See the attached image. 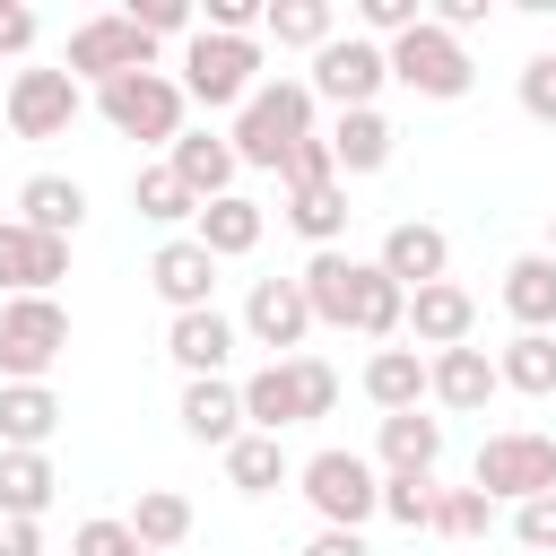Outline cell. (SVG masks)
Instances as JSON below:
<instances>
[{"label": "cell", "instance_id": "cell-1", "mask_svg": "<svg viewBox=\"0 0 556 556\" xmlns=\"http://www.w3.org/2000/svg\"><path fill=\"white\" fill-rule=\"evenodd\" d=\"M295 278H304L313 321H330V330H365V339H400V330H408V287H400V278H382V261L313 252Z\"/></svg>", "mask_w": 556, "mask_h": 556}, {"label": "cell", "instance_id": "cell-2", "mask_svg": "<svg viewBox=\"0 0 556 556\" xmlns=\"http://www.w3.org/2000/svg\"><path fill=\"white\" fill-rule=\"evenodd\" d=\"M339 408V374L321 356H269L261 374H243V426L252 434H287Z\"/></svg>", "mask_w": 556, "mask_h": 556}, {"label": "cell", "instance_id": "cell-3", "mask_svg": "<svg viewBox=\"0 0 556 556\" xmlns=\"http://www.w3.org/2000/svg\"><path fill=\"white\" fill-rule=\"evenodd\" d=\"M313 104H321V96H313L304 78H261V87H252V104H243V113H235V130H226V139H235V156H243V165H261V174H278V165H287V148H295V139H313Z\"/></svg>", "mask_w": 556, "mask_h": 556}, {"label": "cell", "instance_id": "cell-4", "mask_svg": "<svg viewBox=\"0 0 556 556\" xmlns=\"http://www.w3.org/2000/svg\"><path fill=\"white\" fill-rule=\"evenodd\" d=\"M469 486H478L486 504L556 495V434H539V426H504V434H486L478 460H469Z\"/></svg>", "mask_w": 556, "mask_h": 556}, {"label": "cell", "instance_id": "cell-5", "mask_svg": "<svg viewBox=\"0 0 556 556\" xmlns=\"http://www.w3.org/2000/svg\"><path fill=\"white\" fill-rule=\"evenodd\" d=\"M252 87H261V43H252V35H208V26H200V35L182 43V96H191V104L243 113Z\"/></svg>", "mask_w": 556, "mask_h": 556}, {"label": "cell", "instance_id": "cell-6", "mask_svg": "<svg viewBox=\"0 0 556 556\" xmlns=\"http://www.w3.org/2000/svg\"><path fill=\"white\" fill-rule=\"evenodd\" d=\"M295 486H304V504L321 513V530H365L374 513H382V469L365 460V452H313L304 469H295Z\"/></svg>", "mask_w": 556, "mask_h": 556}, {"label": "cell", "instance_id": "cell-7", "mask_svg": "<svg viewBox=\"0 0 556 556\" xmlns=\"http://www.w3.org/2000/svg\"><path fill=\"white\" fill-rule=\"evenodd\" d=\"M61 70H70V78L113 87V78H130V70H156V35H148V26H130V9L78 17V26H70V43H61Z\"/></svg>", "mask_w": 556, "mask_h": 556}, {"label": "cell", "instance_id": "cell-8", "mask_svg": "<svg viewBox=\"0 0 556 556\" xmlns=\"http://www.w3.org/2000/svg\"><path fill=\"white\" fill-rule=\"evenodd\" d=\"M182 78H165V70H130V78H113V87H96V113L122 130V139H148V148H174L182 139Z\"/></svg>", "mask_w": 556, "mask_h": 556}, {"label": "cell", "instance_id": "cell-9", "mask_svg": "<svg viewBox=\"0 0 556 556\" xmlns=\"http://www.w3.org/2000/svg\"><path fill=\"white\" fill-rule=\"evenodd\" d=\"M70 348V313L61 295H9L0 304V374L9 382H43Z\"/></svg>", "mask_w": 556, "mask_h": 556}, {"label": "cell", "instance_id": "cell-10", "mask_svg": "<svg viewBox=\"0 0 556 556\" xmlns=\"http://www.w3.org/2000/svg\"><path fill=\"white\" fill-rule=\"evenodd\" d=\"M382 52H391V78H400L408 96H426V104H460L469 78H478V70H469V43L443 35L434 17H426L417 35H400V43H382Z\"/></svg>", "mask_w": 556, "mask_h": 556}, {"label": "cell", "instance_id": "cell-11", "mask_svg": "<svg viewBox=\"0 0 556 556\" xmlns=\"http://www.w3.org/2000/svg\"><path fill=\"white\" fill-rule=\"evenodd\" d=\"M304 87H313L321 104H339V113H374V96L391 87V52H382L374 35H330V43L313 52Z\"/></svg>", "mask_w": 556, "mask_h": 556}, {"label": "cell", "instance_id": "cell-12", "mask_svg": "<svg viewBox=\"0 0 556 556\" xmlns=\"http://www.w3.org/2000/svg\"><path fill=\"white\" fill-rule=\"evenodd\" d=\"M78 104H87L78 78L52 61V70H9V104H0V113H9L17 139H61V130L78 122Z\"/></svg>", "mask_w": 556, "mask_h": 556}, {"label": "cell", "instance_id": "cell-13", "mask_svg": "<svg viewBox=\"0 0 556 556\" xmlns=\"http://www.w3.org/2000/svg\"><path fill=\"white\" fill-rule=\"evenodd\" d=\"M304 330H313L304 278H252V295H243V339L269 348V356H304Z\"/></svg>", "mask_w": 556, "mask_h": 556}, {"label": "cell", "instance_id": "cell-14", "mask_svg": "<svg viewBox=\"0 0 556 556\" xmlns=\"http://www.w3.org/2000/svg\"><path fill=\"white\" fill-rule=\"evenodd\" d=\"M61 278H70V243L0 217V304H9V295H52Z\"/></svg>", "mask_w": 556, "mask_h": 556}, {"label": "cell", "instance_id": "cell-15", "mask_svg": "<svg viewBox=\"0 0 556 556\" xmlns=\"http://www.w3.org/2000/svg\"><path fill=\"white\" fill-rule=\"evenodd\" d=\"M148 287L165 295V313H208V295H217V261H208L191 235H165V243L148 252Z\"/></svg>", "mask_w": 556, "mask_h": 556}, {"label": "cell", "instance_id": "cell-16", "mask_svg": "<svg viewBox=\"0 0 556 556\" xmlns=\"http://www.w3.org/2000/svg\"><path fill=\"white\" fill-rule=\"evenodd\" d=\"M469 330H478V295H469V287L434 278V287L408 295V330H400L408 348H434V356H443V348H469Z\"/></svg>", "mask_w": 556, "mask_h": 556}, {"label": "cell", "instance_id": "cell-17", "mask_svg": "<svg viewBox=\"0 0 556 556\" xmlns=\"http://www.w3.org/2000/svg\"><path fill=\"white\" fill-rule=\"evenodd\" d=\"M243 348V330L208 304V313H174L165 321V356L182 365V382H208V374H226V356Z\"/></svg>", "mask_w": 556, "mask_h": 556}, {"label": "cell", "instance_id": "cell-18", "mask_svg": "<svg viewBox=\"0 0 556 556\" xmlns=\"http://www.w3.org/2000/svg\"><path fill=\"white\" fill-rule=\"evenodd\" d=\"M165 165L182 174V191L208 208V200H226L235 191V174H243V156H235V139L226 130H182L174 148H165Z\"/></svg>", "mask_w": 556, "mask_h": 556}, {"label": "cell", "instance_id": "cell-19", "mask_svg": "<svg viewBox=\"0 0 556 556\" xmlns=\"http://www.w3.org/2000/svg\"><path fill=\"white\" fill-rule=\"evenodd\" d=\"M374 261H382V278H400V287L417 295V287H434V278L452 269V235H443V226H426V217H400V226L382 235V252H374Z\"/></svg>", "mask_w": 556, "mask_h": 556}, {"label": "cell", "instance_id": "cell-20", "mask_svg": "<svg viewBox=\"0 0 556 556\" xmlns=\"http://www.w3.org/2000/svg\"><path fill=\"white\" fill-rule=\"evenodd\" d=\"M504 391V374H495V356L469 339V348H443V356H426V400H443V408H486Z\"/></svg>", "mask_w": 556, "mask_h": 556}, {"label": "cell", "instance_id": "cell-21", "mask_svg": "<svg viewBox=\"0 0 556 556\" xmlns=\"http://www.w3.org/2000/svg\"><path fill=\"white\" fill-rule=\"evenodd\" d=\"M182 434L191 443H208V452H226V443H243L252 426H243V382H226V374H208V382H182Z\"/></svg>", "mask_w": 556, "mask_h": 556}, {"label": "cell", "instance_id": "cell-22", "mask_svg": "<svg viewBox=\"0 0 556 556\" xmlns=\"http://www.w3.org/2000/svg\"><path fill=\"white\" fill-rule=\"evenodd\" d=\"M17 226L70 243V235L87 226V182H78V174H26V182H17Z\"/></svg>", "mask_w": 556, "mask_h": 556}, {"label": "cell", "instance_id": "cell-23", "mask_svg": "<svg viewBox=\"0 0 556 556\" xmlns=\"http://www.w3.org/2000/svg\"><path fill=\"white\" fill-rule=\"evenodd\" d=\"M61 434V391L52 382H0V452H43Z\"/></svg>", "mask_w": 556, "mask_h": 556}, {"label": "cell", "instance_id": "cell-24", "mask_svg": "<svg viewBox=\"0 0 556 556\" xmlns=\"http://www.w3.org/2000/svg\"><path fill=\"white\" fill-rule=\"evenodd\" d=\"M261 200H243V191H226V200H208L200 217H191V243L208 252V261H243L252 243H261Z\"/></svg>", "mask_w": 556, "mask_h": 556}, {"label": "cell", "instance_id": "cell-25", "mask_svg": "<svg viewBox=\"0 0 556 556\" xmlns=\"http://www.w3.org/2000/svg\"><path fill=\"white\" fill-rule=\"evenodd\" d=\"M365 400L382 417H408L426 400V348H374L365 356Z\"/></svg>", "mask_w": 556, "mask_h": 556}, {"label": "cell", "instance_id": "cell-26", "mask_svg": "<svg viewBox=\"0 0 556 556\" xmlns=\"http://www.w3.org/2000/svg\"><path fill=\"white\" fill-rule=\"evenodd\" d=\"M443 460V417H382V478H434Z\"/></svg>", "mask_w": 556, "mask_h": 556}, {"label": "cell", "instance_id": "cell-27", "mask_svg": "<svg viewBox=\"0 0 556 556\" xmlns=\"http://www.w3.org/2000/svg\"><path fill=\"white\" fill-rule=\"evenodd\" d=\"M504 313H513L521 330H556V261H547V252L504 261Z\"/></svg>", "mask_w": 556, "mask_h": 556}, {"label": "cell", "instance_id": "cell-28", "mask_svg": "<svg viewBox=\"0 0 556 556\" xmlns=\"http://www.w3.org/2000/svg\"><path fill=\"white\" fill-rule=\"evenodd\" d=\"M391 139H400V130L382 122V104H374V113H339V122H330L339 182H348V174H382V165H391Z\"/></svg>", "mask_w": 556, "mask_h": 556}, {"label": "cell", "instance_id": "cell-29", "mask_svg": "<svg viewBox=\"0 0 556 556\" xmlns=\"http://www.w3.org/2000/svg\"><path fill=\"white\" fill-rule=\"evenodd\" d=\"M287 226L313 252H339V235H348V182H295L287 191Z\"/></svg>", "mask_w": 556, "mask_h": 556}, {"label": "cell", "instance_id": "cell-30", "mask_svg": "<svg viewBox=\"0 0 556 556\" xmlns=\"http://www.w3.org/2000/svg\"><path fill=\"white\" fill-rule=\"evenodd\" d=\"M495 374L521 400H556V330H513L504 356H495Z\"/></svg>", "mask_w": 556, "mask_h": 556}, {"label": "cell", "instance_id": "cell-31", "mask_svg": "<svg viewBox=\"0 0 556 556\" xmlns=\"http://www.w3.org/2000/svg\"><path fill=\"white\" fill-rule=\"evenodd\" d=\"M287 478H295V460H287L278 434H243V443H226V486H235V495H278Z\"/></svg>", "mask_w": 556, "mask_h": 556}, {"label": "cell", "instance_id": "cell-32", "mask_svg": "<svg viewBox=\"0 0 556 556\" xmlns=\"http://www.w3.org/2000/svg\"><path fill=\"white\" fill-rule=\"evenodd\" d=\"M52 460L43 452H0V521H43V504H52Z\"/></svg>", "mask_w": 556, "mask_h": 556}, {"label": "cell", "instance_id": "cell-33", "mask_svg": "<svg viewBox=\"0 0 556 556\" xmlns=\"http://www.w3.org/2000/svg\"><path fill=\"white\" fill-rule=\"evenodd\" d=\"M122 521H130V539H139L148 556H165V547H182V539H191V504H182L174 486H139V504H130Z\"/></svg>", "mask_w": 556, "mask_h": 556}, {"label": "cell", "instance_id": "cell-34", "mask_svg": "<svg viewBox=\"0 0 556 556\" xmlns=\"http://www.w3.org/2000/svg\"><path fill=\"white\" fill-rule=\"evenodd\" d=\"M261 35H269V43H287V52H321V43L339 35V9H330V0H269Z\"/></svg>", "mask_w": 556, "mask_h": 556}, {"label": "cell", "instance_id": "cell-35", "mask_svg": "<svg viewBox=\"0 0 556 556\" xmlns=\"http://www.w3.org/2000/svg\"><path fill=\"white\" fill-rule=\"evenodd\" d=\"M130 208H139V217H148V226H191V217H200V200H191V191H182V174H174V165H165V156H156V165H139V174H130Z\"/></svg>", "mask_w": 556, "mask_h": 556}, {"label": "cell", "instance_id": "cell-36", "mask_svg": "<svg viewBox=\"0 0 556 556\" xmlns=\"http://www.w3.org/2000/svg\"><path fill=\"white\" fill-rule=\"evenodd\" d=\"M434 504H443L434 478H382V521H400V530H434Z\"/></svg>", "mask_w": 556, "mask_h": 556}, {"label": "cell", "instance_id": "cell-37", "mask_svg": "<svg viewBox=\"0 0 556 556\" xmlns=\"http://www.w3.org/2000/svg\"><path fill=\"white\" fill-rule=\"evenodd\" d=\"M495 530V504L478 495V486H443V504H434V539H486Z\"/></svg>", "mask_w": 556, "mask_h": 556}, {"label": "cell", "instance_id": "cell-38", "mask_svg": "<svg viewBox=\"0 0 556 556\" xmlns=\"http://www.w3.org/2000/svg\"><path fill=\"white\" fill-rule=\"evenodd\" d=\"M356 26H365L374 43H400V35L426 26V9H417V0H356Z\"/></svg>", "mask_w": 556, "mask_h": 556}, {"label": "cell", "instance_id": "cell-39", "mask_svg": "<svg viewBox=\"0 0 556 556\" xmlns=\"http://www.w3.org/2000/svg\"><path fill=\"white\" fill-rule=\"evenodd\" d=\"M278 182L295 191V182H339V156H330V130H313V139H295L287 148V165H278Z\"/></svg>", "mask_w": 556, "mask_h": 556}, {"label": "cell", "instance_id": "cell-40", "mask_svg": "<svg viewBox=\"0 0 556 556\" xmlns=\"http://www.w3.org/2000/svg\"><path fill=\"white\" fill-rule=\"evenodd\" d=\"M70 556H139V539H130V521L96 513V521H78V530H70Z\"/></svg>", "mask_w": 556, "mask_h": 556}, {"label": "cell", "instance_id": "cell-41", "mask_svg": "<svg viewBox=\"0 0 556 556\" xmlns=\"http://www.w3.org/2000/svg\"><path fill=\"white\" fill-rule=\"evenodd\" d=\"M521 113L556 130V52H530L521 61Z\"/></svg>", "mask_w": 556, "mask_h": 556}, {"label": "cell", "instance_id": "cell-42", "mask_svg": "<svg viewBox=\"0 0 556 556\" xmlns=\"http://www.w3.org/2000/svg\"><path fill=\"white\" fill-rule=\"evenodd\" d=\"M513 539H521V547H539V556H556V495L513 504Z\"/></svg>", "mask_w": 556, "mask_h": 556}, {"label": "cell", "instance_id": "cell-43", "mask_svg": "<svg viewBox=\"0 0 556 556\" xmlns=\"http://www.w3.org/2000/svg\"><path fill=\"white\" fill-rule=\"evenodd\" d=\"M261 17H269V0H208V9H200L208 35H252Z\"/></svg>", "mask_w": 556, "mask_h": 556}, {"label": "cell", "instance_id": "cell-44", "mask_svg": "<svg viewBox=\"0 0 556 556\" xmlns=\"http://www.w3.org/2000/svg\"><path fill=\"white\" fill-rule=\"evenodd\" d=\"M17 52H35V9L0 0V61H17Z\"/></svg>", "mask_w": 556, "mask_h": 556}, {"label": "cell", "instance_id": "cell-45", "mask_svg": "<svg viewBox=\"0 0 556 556\" xmlns=\"http://www.w3.org/2000/svg\"><path fill=\"white\" fill-rule=\"evenodd\" d=\"M426 17H434L443 35H478V26L495 17V9H486V0H443V9H426Z\"/></svg>", "mask_w": 556, "mask_h": 556}, {"label": "cell", "instance_id": "cell-46", "mask_svg": "<svg viewBox=\"0 0 556 556\" xmlns=\"http://www.w3.org/2000/svg\"><path fill=\"white\" fill-rule=\"evenodd\" d=\"M304 556H374V547H365V530H313Z\"/></svg>", "mask_w": 556, "mask_h": 556}, {"label": "cell", "instance_id": "cell-47", "mask_svg": "<svg viewBox=\"0 0 556 556\" xmlns=\"http://www.w3.org/2000/svg\"><path fill=\"white\" fill-rule=\"evenodd\" d=\"M0 556H43V530L35 521H0Z\"/></svg>", "mask_w": 556, "mask_h": 556}, {"label": "cell", "instance_id": "cell-48", "mask_svg": "<svg viewBox=\"0 0 556 556\" xmlns=\"http://www.w3.org/2000/svg\"><path fill=\"white\" fill-rule=\"evenodd\" d=\"M547 261H556V217H547Z\"/></svg>", "mask_w": 556, "mask_h": 556}, {"label": "cell", "instance_id": "cell-49", "mask_svg": "<svg viewBox=\"0 0 556 556\" xmlns=\"http://www.w3.org/2000/svg\"><path fill=\"white\" fill-rule=\"evenodd\" d=\"M0 104H9V78H0Z\"/></svg>", "mask_w": 556, "mask_h": 556}, {"label": "cell", "instance_id": "cell-50", "mask_svg": "<svg viewBox=\"0 0 556 556\" xmlns=\"http://www.w3.org/2000/svg\"><path fill=\"white\" fill-rule=\"evenodd\" d=\"M139 556H148V547H139Z\"/></svg>", "mask_w": 556, "mask_h": 556}]
</instances>
